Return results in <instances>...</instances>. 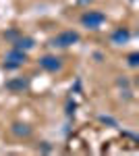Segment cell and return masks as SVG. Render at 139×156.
<instances>
[{"label": "cell", "mask_w": 139, "mask_h": 156, "mask_svg": "<svg viewBox=\"0 0 139 156\" xmlns=\"http://www.w3.org/2000/svg\"><path fill=\"white\" fill-rule=\"evenodd\" d=\"M83 25H87V27H92V29H96V27H100V25L104 23V15L102 12H93V11H89V12H85L83 15Z\"/></svg>", "instance_id": "1"}, {"label": "cell", "mask_w": 139, "mask_h": 156, "mask_svg": "<svg viewBox=\"0 0 139 156\" xmlns=\"http://www.w3.org/2000/svg\"><path fill=\"white\" fill-rule=\"evenodd\" d=\"M77 40H79V36H77L75 31H62V34L54 40V44H56V46H71V44H75Z\"/></svg>", "instance_id": "2"}, {"label": "cell", "mask_w": 139, "mask_h": 156, "mask_svg": "<svg viewBox=\"0 0 139 156\" xmlns=\"http://www.w3.org/2000/svg\"><path fill=\"white\" fill-rule=\"evenodd\" d=\"M21 62H25V54H23L19 48L6 54V67H9V69H12V67H19Z\"/></svg>", "instance_id": "3"}, {"label": "cell", "mask_w": 139, "mask_h": 156, "mask_svg": "<svg viewBox=\"0 0 139 156\" xmlns=\"http://www.w3.org/2000/svg\"><path fill=\"white\" fill-rule=\"evenodd\" d=\"M40 65L46 71H56V69H60V58H56V56H44L40 60Z\"/></svg>", "instance_id": "4"}, {"label": "cell", "mask_w": 139, "mask_h": 156, "mask_svg": "<svg viewBox=\"0 0 139 156\" xmlns=\"http://www.w3.org/2000/svg\"><path fill=\"white\" fill-rule=\"evenodd\" d=\"M12 131L17 133V135H29V133H31V129H29L27 125H21V123H17V125L12 127Z\"/></svg>", "instance_id": "5"}, {"label": "cell", "mask_w": 139, "mask_h": 156, "mask_svg": "<svg viewBox=\"0 0 139 156\" xmlns=\"http://www.w3.org/2000/svg\"><path fill=\"white\" fill-rule=\"evenodd\" d=\"M17 48L19 50H29V48H33V40L31 37H23V40H19V44H17Z\"/></svg>", "instance_id": "6"}, {"label": "cell", "mask_w": 139, "mask_h": 156, "mask_svg": "<svg viewBox=\"0 0 139 156\" xmlns=\"http://www.w3.org/2000/svg\"><path fill=\"white\" fill-rule=\"evenodd\" d=\"M127 37H129V34H127V31H116V34H114V40H116V42H120V40L125 42Z\"/></svg>", "instance_id": "7"}, {"label": "cell", "mask_w": 139, "mask_h": 156, "mask_svg": "<svg viewBox=\"0 0 139 156\" xmlns=\"http://www.w3.org/2000/svg\"><path fill=\"white\" fill-rule=\"evenodd\" d=\"M137 54H131V56H129V65H131V67H135V65H137Z\"/></svg>", "instance_id": "8"}]
</instances>
